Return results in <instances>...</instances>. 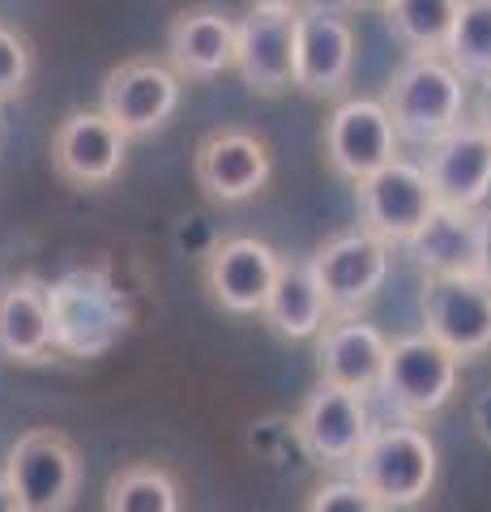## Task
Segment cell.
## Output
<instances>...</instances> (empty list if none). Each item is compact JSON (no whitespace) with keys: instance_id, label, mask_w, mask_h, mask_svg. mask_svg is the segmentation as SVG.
Masks as SVG:
<instances>
[{"instance_id":"cell-1","label":"cell","mask_w":491,"mask_h":512,"mask_svg":"<svg viewBox=\"0 0 491 512\" xmlns=\"http://www.w3.org/2000/svg\"><path fill=\"white\" fill-rule=\"evenodd\" d=\"M52 350L65 359H103L133 329V299L112 265H82L47 282Z\"/></svg>"},{"instance_id":"cell-2","label":"cell","mask_w":491,"mask_h":512,"mask_svg":"<svg viewBox=\"0 0 491 512\" xmlns=\"http://www.w3.org/2000/svg\"><path fill=\"white\" fill-rule=\"evenodd\" d=\"M385 116L398 146H436L466 124V82L445 56H406L385 86Z\"/></svg>"},{"instance_id":"cell-3","label":"cell","mask_w":491,"mask_h":512,"mask_svg":"<svg viewBox=\"0 0 491 512\" xmlns=\"http://www.w3.org/2000/svg\"><path fill=\"white\" fill-rule=\"evenodd\" d=\"M436 444L419 423L372 427L351 461V478L380 508H415L436 487Z\"/></svg>"},{"instance_id":"cell-4","label":"cell","mask_w":491,"mask_h":512,"mask_svg":"<svg viewBox=\"0 0 491 512\" xmlns=\"http://www.w3.org/2000/svg\"><path fill=\"white\" fill-rule=\"evenodd\" d=\"M457 376H462V363L445 346H436L427 333H406L389 342L376 393L402 423H423L453 402Z\"/></svg>"},{"instance_id":"cell-5","label":"cell","mask_w":491,"mask_h":512,"mask_svg":"<svg viewBox=\"0 0 491 512\" xmlns=\"http://www.w3.org/2000/svg\"><path fill=\"white\" fill-rule=\"evenodd\" d=\"M389 252H393L389 244H380L376 235L355 227V231L329 235L325 244L308 256L312 282L325 299L329 320L334 316H359L380 295V286H385V278H389V265H393Z\"/></svg>"},{"instance_id":"cell-6","label":"cell","mask_w":491,"mask_h":512,"mask_svg":"<svg viewBox=\"0 0 491 512\" xmlns=\"http://www.w3.org/2000/svg\"><path fill=\"white\" fill-rule=\"evenodd\" d=\"M5 483L22 512H69L82 491V453L56 427H35L9 448Z\"/></svg>"},{"instance_id":"cell-7","label":"cell","mask_w":491,"mask_h":512,"mask_svg":"<svg viewBox=\"0 0 491 512\" xmlns=\"http://www.w3.org/2000/svg\"><path fill=\"white\" fill-rule=\"evenodd\" d=\"M355 73V26L321 0L295 9V90L308 99H342Z\"/></svg>"},{"instance_id":"cell-8","label":"cell","mask_w":491,"mask_h":512,"mask_svg":"<svg viewBox=\"0 0 491 512\" xmlns=\"http://www.w3.org/2000/svg\"><path fill=\"white\" fill-rule=\"evenodd\" d=\"M197 188L218 205H240L261 197L274 180V150L261 133L240 124H223L201 137L193 154Z\"/></svg>"},{"instance_id":"cell-9","label":"cell","mask_w":491,"mask_h":512,"mask_svg":"<svg viewBox=\"0 0 491 512\" xmlns=\"http://www.w3.org/2000/svg\"><path fill=\"white\" fill-rule=\"evenodd\" d=\"M184 99V82L154 56H137L116 64L103 77L99 90V111L112 120L124 137H150L158 133Z\"/></svg>"},{"instance_id":"cell-10","label":"cell","mask_w":491,"mask_h":512,"mask_svg":"<svg viewBox=\"0 0 491 512\" xmlns=\"http://www.w3.org/2000/svg\"><path fill=\"white\" fill-rule=\"evenodd\" d=\"M419 312L423 333L457 363L491 350V286L483 278H427Z\"/></svg>"},{"instance_id":"cell-11","label":"cell","mask_w":491,"mask_h":512,"mask_svg":"<svg viewBox=\"0 0 491 512\" xmlns=\"http://www.w3.org/2000/svg\"><path fill=\"white\" fill-rule=\"evenodd\" d=\"M235 73L240 82L261 94V99H278V94L295 90V9L287 5H252L240 22H235Z\"/></svg>"},{"instance_id":"cell-12","label":"cell","mask_w":491,"mask_h":512,"mask_svg":"<svg viewBox=\"0 0 491 512\" xmlns=\"http://www.w3.org/2000/svg\"><path fill=\"white\" fill-rule=\"evenodd\" d=\"M432 188L423 180L419 163L393 158L389 167H380L376 175L355 184V210H359V231L376 235L380 244H406L415 235L427 214H432Z\"/></svg>"},{"instance_id":"cell-13","label":"cell","mask_w":491,"mask_h":512,"mask_svg":"<svg viewBox=\"0 0 491 512\" xmlns=\"http://www.w3.org/2000/svg\"><path fill=\"white\" fill-rule=\"evenodd\" d=\"M291 423H295V440L304 448V457L325 470L351 466L372 431L368 402L359 393L334 389V384H316Z\"/></svg>"},{"instance_id":"cell-14","label":"cell","mask_w":491,"mask_h":512,"mask_svg":"<svg viewBox=\"0 0 491 512\" xmlns=\"http://www.w3.org/2000/svg\"><path fill=\"white\" fill-rule=\"evenodd\" d=\"M129 163V137L99 107L69 111L52 133V167L73 188H107Z\"/></svg>"},{"instance_id":"cell-15","label":"cell","mask_w":491,"mask_h":512,"mask_svg":"<svg viewBox=\"0 0 491 512\" xmlns=\"http://www.w3.org/2000/svg\"><path fill=\"white\" fill-rule=\"evenodd\" d=\"M282 256L252 235H227L205 252V291L231 316H261Z\"/></svg>"},{"instance_id":"cell-16","label":"cell","mask_w":491,"mask_h":512,"mask_svg":"<svg viewBox=\"0 0 491 512\" xmlns=\"http://www.w3.org/2000/svg\"><path fill=\"white\" fill-rule=\"evenodd\" d=\"M325 158L342 180H368L380 167H389L393 158H402L393 124L385 116L380 99H342L325 120Z\"/></svg>"},{"instance_id":"cell-17","label":"cell","mask_w":491,"mask_h":512,"mask_svg":"<svg viewBox=\"0 0 491 512\" xmlns=\"http://www.w3.org/2000/svg\"><path fill=\"white\" fill-rule=\"evenodd\" d=\"M419 167H423V180L432 188L436 205L483 210L491 197V141L470 120L457 124L436 146H427Z\"/></svg>"},{"instance_id":"cell-18","label":"cell","mask_w":491,"mask_h":512,"mask_svg":"<svg viewBox=\"0 0 491 512\" xmlns=\"http://www.w3.org/2000/svg\"><path fill=\"white\" fill-rule=\"evenodd\" d=\"M389 338L376 325L359 316H334L325 320V329L316 333V372L321 384L368 397L376 393L380 372H385Z\"/></svg>"},{"instance_id":"cell-19","label":"cell","mask_w":491,"mask_h":512,"mask_svg":"<svg viewBox=\"0 0 491 512\" xmlns=\"http://www.w3.org/2000/svg\"><path fill=\"white\" fill-rule=\"evenodd\" d=\"M167 69L180 82H214L235 64V18L218 5L180 9L167 26Z\"/></svg>"},{"instance_id":"cell-20","label":"cell","mask_w":491,"mask_h":512,"mask_svg":"<svg viewBox=\"0 0 491 512\" xmlns=\"http://www.w3.org/2000/svg\"><path fill=\"white\" fill-rule=\"evenodd\" d=\"M479 210L432 205L427 222L406 239V252L427 278H474L479 274Z\"/></svg>"},{"instance_id":"cell-21","label":"cell","mask_w":491,"mask_h":512,"mask_svg":"<svg viewBox=\"0 0 491 512\" xmlns=\"http://www.w3.org/2000/svg\"><path fill=\"white\" fill-rule=\"evenodd\" d=\"M52 320H47V282L22 274L0 286V359L9 363H47Z\"/></svg>"},{"instance_id":"cell-22","label":"cell","mask_w":491,"mask_h":512,"mask_svg":"<svg viewBox=\"0 0 491 512\" xmlns=\"http://www.w3.org/2000/svg\"><path fill=\"white\" fill-rule=\"evenodd\" d=\"M261 320L287 342H312L316 333L325 329L329 312L312 282L308 261H287V256H282V269L274 278V291H269L265 308H261Z\"/></svg>"},{"instance_id":"cell-23","label":"cell","mask_w":491,"mask_h":512,"mask_svg":"<svg viewBox=\"0 0 491 512\" xmlns=\"http://www.w3.org/2000/svg\"><path fill=\"white\" fill-rule=\"evenodd\" d=\"M462 0H385V26L393 39L410 47V56H440L453 30Z\"/></svg>"},{"instance_id":"cell-24","label":"cell","mask_w":491,"mask_h":512,"mask_svg":"<svg viewBox=\"0 0 491 512\" xmlns=\"http://www.w3.org/2000/svg\"><path fill=\"white\" fill-rule=\"evenodd\" d=\"M103 512H180L176 474L154 461H133L112 474L103 491Z\"/></svg>"},{"instance_id":"cell-25","label":"cell","mask_w":491,"mask_h":512,"mask_svg":"<svg viewBox=\"0 0 491 512\" xmlns=\"http://www.w3.org/2000/svg\"><path fill=\"white\" fill-rule=\"evenodd\" d=\"M445 56L462 82H491V0H462L453 30L445 39Z\"/></svg>"},{"instance_id":"cell-26","label":"cell","mask_w":491,"mask_h":512,"mask_svg":"<svg viewBox=\"0 0 491 512\" xmlns=\"http://www.w3.org/2000/svg\"><path fill=\"white\" fill-rule=\"evenodd\" d=\"M35 69V52H30L26 35H18L13 26H0V103L18 99Z\"/></svg>"},{"instance_id":"cell-27","label":"cell","mask_w":491,"mask_h":512,"mask_svg":"<svg viewBox=\"0 0 491 512\" xmlns=\"http://www.w3.org/2000/svg\"><path fill=\"white\" fill-rule=\"evenodd\" d=\"M304 512H385V508H380L355 478H334V483H321L308 495Z\"/></svg>"},{"instance_id":"cell-28","label":"cell","mask_w":491,"mask_h":512,"mask_svg":"<svg viewBox=\"0 0 491 512\" xmlns=\"http://www.w3.org/2000/svg\"><path fill=\"white\" fill-rule=\"evenodd\" d=\"M470 427H474V436H479L491 448V389H483L470 402Z\"/></svg>"},{"instance_id":"cell-29","label":"cell","mask_w":491,"mask_h":512,"mask_svg":"<svg viewBox=\"0 0 491 512\" xmlns=\"http://www.w3.org/2000/svg\"><path fill=\"white\" fill-rule=\"evenodd\" d=\"M491 286V214H483V227H479V274Z\"/></svg>"},{"instance_id":"cell-30","label":"cell","mask_w":491,"mask_h":512,"mask_svg":"<svg viewBox=\"0 0 491 512\" xmlns=\"http://www.w3.org/2000/svg\"><path fill=\"white\" fill-rule=\"evenodd\" d=\"M474 128H479V133L491 141V82H487V90H483V103H479V116L470 120Z\"/></svg>"},{"instance_id":"cell-31","label":"cell","mask_w":491,"mask_h":512,"mask_svg":"<svg viewBox=\"0 0 491 512\" xmlns=\"http://www.w3.org/2000/svg\"><path fill=\"white\" fill-rule=\"evenodd\" d=\"M0 512H22L18 508V495H13V487L5 483V474H0Z\"/></svg>"},{"instance_id":"cell-32","label":"cell","mask_w":491,"mask_h":512,"mask_svg":"<svg viewBox=\"0 0 491 512\" xmlns=\"http://www.w3.org/2000/svg\"><path fill=\"white\" fill-rule=\"evenodd\" d=\"M346 9H385V0H342Z\"/></svg>"},{"instance_id":"cell-33","label":"cell","mask_w":491,"mask_h":512,"mask_svg":"<svg viewBox=\"0 0 491 512\" xmlns=\"http://www.w3.org/2000/svg\"><path fill=\"white\" fill-rule=\"evenodd\" d=\"M252 5H287V9H299L304 0H252Z\"/></svg>"}]
</instances>
